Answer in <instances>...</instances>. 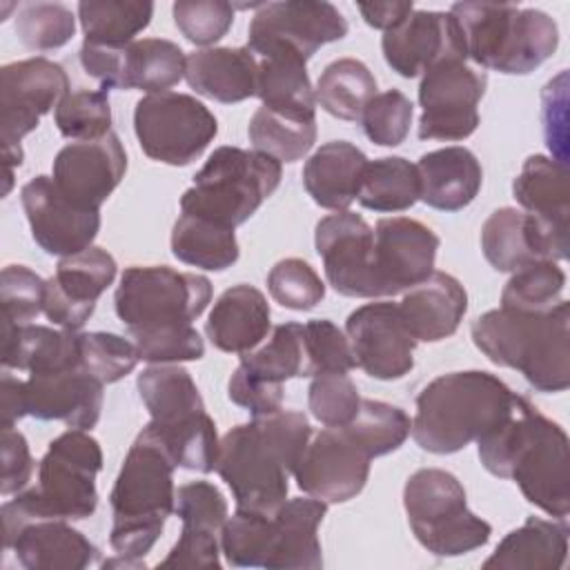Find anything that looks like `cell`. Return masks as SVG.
Listing matches in <instances>:
<instances>
[{
  "label": "cell",
  "instance_id": "cell-1",
  "mask_svg": "<svg viewBox=\"0 0 570 570\" xmlns=\"http://www.w3.org/2000/svg\"><path fill=\"white\" fill-rule=\"evenodd\" d=\"M476 450L490 474L512 479L532 505L554 519H568V436L525 396L517 394L510 414L476 439Z\"/></svg>",
  "mask_w": 570,
  "mask_h": 570
},
{
  "label": "cell",
  "instance_id": "cell-2",
  "mask_svg": "<svg viewBox=\"0 0 570 570\" xmlns=\"http://www.w3.org/2000/svg\"><path fill=\"white\" fill-rule=\"evenodd\" d=\"M309 439L307 416L283 407L234 425L220 439L216 472L232 490L236 510L276 514L287 501V479L294 474Z\"/></svg>",
  "mask_w": 570,
  "mask_h": 570
},
{
  "label": "cell",
  "instance_id": "cell-3",
  "mask_svg": "<svg viewBox=\"0 0 570 570\" xmlns=\"http://www.w3.org/2000/svg\"><path fill=\"white\" fill-rule=\"evenodd\" d=\"M570 305L548 312L497 307L472 321L474 345L499 367H512L537 392H563L570 385Z\"/></svg>",
  "mask_w": 570,
  "mask_h": 570
},
{
  "label": "cell",
  "instance_id": "cell-4",
  "mask_svg": "<svg viewBox=\"0 0 570 570\" xmlns=\"http://www.w3.org/2000/svg\"><path fill=\"white\" fill-rule=\"evenodd\" d=\"M512 392L485 370L441 374L416 396L412 436L432 454H454L501 423L512 405Z\"/></svg>",
  "mask_w": 570,
  "mask_h": 570
},
{
  "label": "cell",
  "instance_id": "cell-5",
  "mask_svg": "<svg viewBox=\"0 0 570 570\" xmlns=\"http://www.w3.org/2000/svg\"><path fill=\"white\" fill-rule=\"evenodd\" d=\"M100 470L102 450L87 430L69 428L58 434L40 459L38 483L0 508L4 548L31 521H82L91 517L98 508L96 474Z\"/></svg>",
  "mask_w": 570,
  "mask_h": 570
},
{
  "label": "cell",
  "instance_id": "cell-6",
  "mask_svg": "<svg viewBox=\"0 0 570 570\" xmlns=\"http://www.w3.org/2000/svg\"><path fill=\"white\" fill-rule=\"evenodd\" d=\"M176 463L163 443L142 428L114 481L109 546L116 554L145 559L176 510Z\"/></svg>",
  "mask_w": 570,
  "mask_h": 570
},
{
  "label": "cell",
  "instance_id": "cell-7",
  "mask_svg": "<svg viewBox=\"0 0 570 570\" xmlns=\"http://www.w3.org/2000/svg\"><path fill=\"white\" fill-rule=\"evenodd\" d=\"M465 58L483 69L525 76L541 67L559 47V27L541 9L497 2H454Z\"/></svg>",
  "mask_w": 570,
  "mask_h": 570
},
{
  "label": "cell",
  "instance_id": "cell-8",
  "mask_svg": "<svg viewBox=\"0 0 570 570\" xmlns=\"http://www.w3.org/2000/svg\"><path fill=\"white\" fill-rule=\"evenodd\" d=\"M136 387L151 416L145 428L163 443L176 468L203 474L216 470V423L205 412L191 374L178 363H156L138 374Z\"/></svg>",
  "mask_w": 570,
  "mask_h": 570
},
{
  "label": "cell",
  "instance_id": "cell-9",
  "mask_svg": "<svg viewBox=\"0 0 570 570\" xmlns=\"http://www.w3.org/2000/svg\"><path fill=\"white\" fill-rule=\"evenodd\" d=\"M281 176L276 158L223 145L212 151L194 185L180 196V212L236 229L278 189Z\"/></svg>",
  "mask_w": 570,
  "mask_h": 570
},
{
  "label": "cell",
  "instance_id": "cell-10",
  "mask_svg": "<svg viewBox=\"0 0 570 570\" xmlns=\"http://www.w3.org/2000/svg\"><path fill=\"white\" fill-rule=\"evenodd\" d=\"M403 505L416 541L434 557H461L490 541L492 525L468 510L461 481L439 468H421L405 481Z\"/></svg>",
  "mask_w": 570,
  "mask_h": 570
},
{
  "label": "cell",
  "instance_id": "cell-11",
  "mask_svg": "<svg viewBox=\"0 0 570 570\" xmlns=\"http://www.w3.org/2000/svg\"><path fill=\"white\" fill-rule=\"evenodd\" d=\"M209 301L212 283L207 276L167 265L127 267L114 294L116 314L129 334L191 325Z\"/></svg>",
  "mask_w": 570,
  "mask_h": 570
},
{
  "label": "cell",
  "instance_id": "cell-12",
  "mask_svg": "<svg viewBox=\"0 0 570 570\" xmlns=\"http://www.w3.org/2000/svg\"><path fill=\"white\" fill-rule=\"evenodd\" d=\"M134 131L140 149L151 160L185 167L200 158L216 138L218 120L198 98L160 91L136 102Z\"/></svg>",
  "mask_w": 570,
  "mask_h": 570
},
{
  "label": "cell",
  "instance_id": "cell-13",
  "mask_svg": "<svg viewBox=\"0 0 570 570\" xmlns=\"http://www.w3.org/2000/svg\"><path fill=\"white\" fill-rule=\"evenodd\" d=\"M488 76L468 65L465 58L450 56L423 71L419 85V138L421 140H465L479 127V102L485 94Z\"/></svg>",
  "mask_w": 570,
  "mask_h": 570
},
{
  "label": "cell",
  "instance_id": "cell-14",
  "mask_svg": "<svg viewBox=\"0 0 570 570\" xmlns=\"http://www.w3.org/2000/svg\"><path fill=\"white\" fill-rule=\"evenodd\" d=\"M374 454L350 428H325L307 443L296 470V485L325 503H345L361 494Z\"/></svg>",
  "mask_w": 570,
  "mask_h": 570
},
{
  "label": "cell",
  "instance_id": "cell-15",
  "mask_svg": "<svg viewBox=\"0 0 570 570\" xmlns=\"http://www.w3.org/2000/svg\"><path fill=\"white\" fill-rule=\"evenodd\" d=\"M69 94L62 65L36 56L7 62L0 69V138L2 151L22 154L20 140L31 134L40 118Z\"/></svg>",
  "mask_w": 570,
  "mask_h": 570
},
{
  "label": "cell",
  "instance_id": "cell-16",
  "mask_svg": "<svg viewBox=\"0 0 570 570\" xmlns=\"http://www.w3.org/2000/svg\"><path fill=\"white\" fill-rule=\"evenodd\" d=\"M347 20L332 2L283 0L261 4L249 22L247 47L254 53L289 49L309 60L323 45L347 36Z\"/></svg>",
  "mask_w": 570,
  "mask_h": 570
},
{
  "label": "cell",
  "instance_id": "cell-17",
  "mask_svg": "<svg viewBox=\"0 0 570 570\" xmlns=\"http://www.w3.org/2000/svg\"><path fill=\"white\" fill-rule=\"evenodd\" d=\"M314 245L323 258L327 283L350 298H379L374 272V229L350 209L330 214L316 223Z\"/></svg>",
  "mask_w": 570,
  "mask_h": 570
},
{
  "label": "cell",
  "instance_id": "cell-18",
  "mask_svg": "<svg viewBox=\"0 0 570 570\" xmlns=\"http://www.w3.org/2000/svg\"><path fill=\"white\" fill-rule=\"evenodd\" d=\"M345 332L356 365L372 379L396 381L412 372L416 338L407 330L399 303L379 301L356 307Z\"/></svg>",
  "mask_w": 570,
  "mask_h": 570
},
{
  "label": "cell",
  "instance_id": "cell-19",
  "mask_svg": "<svg viewBox=\"0 0 570 570\" xmlns=\"http://www.w3.org/2000/svg\"><path fill=\"white\" fill-rule=\"evenodd\" d=\"M31 236L51 256H73L91 247L100 229V209H82L67 200L51 176H33L20 189Z\"/></svg>",
  "mask_w": 570,
  "mask_h": 570
},
{
  "label": "cell",
  "instance_id": "cell-20",
  "mask_svg": "<svg viewBox=\"0 0 570 570\" xmlns=\"http://www.w3.org/2000/svg\"><path fill=\"white\" fill-rule=\"evenodd\" d=\"M481 249L497 272H517L532 261H566L568 227L550 225L514 207L494 209L481 227Z\"/></svg>",
  "mask_w": 570,
  "mask_h": 570
},
{
  "label": "cell",
  "instance_id": "cell-21",
  "mask_svg": "<svg viewBox=\"0 0 570 570\" xmlns=\"http://www.w3.org/2000/svg\"><path fill=\"white\" fill-rule=\"evenodd\" d=\"M127 171V154L120 138L109 131L98 140L65 145L51 167V178L60 194L82 209L100 205L120 185Z\"/></svg>",
  "mask_w": 570,
  "mask_h": 570
},
{
  "label": "cell",
  "instance_id": "cell-22",
  "mask_svg": "<svg viewBox=\"0 0 570 570\" xmlns=\"http://www.w3.org/2000/svg\"><path fill=\"white\" fill-rule=\"evenodd\" d=\"M116 272V258L96 245L60 258L56 274L47 281L42 314L60 330L78 332L91 318Z\"/></svg>",
  "mask_w": 570,
  "mask_h": 570
},
{
  "label": "cell",
  "instance_id": "cell-23",
  "mask_svg": "<svg viewBox=\"0 0 570 570\" xmlns=\"http://www.w3.org/2000/svg\"><path fill=\"white\" fill-rule=\"evenodd\" d=\"M439 236L407 216L381 218L374 225V272L381 296H394L419 285L434 272Z\"/></svg>",
  "mask_w": 570,
  "mask_h": 570
},
{
  "label": "cell",
  "instance_id": "cell-24",
  "mask_svg": "<svg viewBox=\"0 0 570 570\" xmlns=\"http://www.w3.org/2000/svg\"><path fill=\"white\" fill-rule=\"evenodd\" d=\"M183 532L158 568H220V532L227 521V501L209 481H189L176 490V510Z\"/></svg>",
  "mask_w": 570,
  "mask_h": 570
},
{
  "label": "cell",
  "instance_id": "cell-25",
  "mask_svg": "<svg viewBox=\"0 0 570 570\" xmlns=\"http://www.w3.org/2000/svg\"><path fill=\"white\" fill-rule=\"evenodd\" d=\"M381 49L385 62L401 78L423 76L425 69L450 56L465 58L463 36L450 11H412L383 33Z\"/></svg>",
  "mask_w": 570,
  "mask_h": 570
},
{
  "label": "cell",
  "instance_id": "cell-26",
  "mask_svg": "<svg viewBox=\"0 0 570 570\" xmlns=\"http://www.w3.org/2000/svg\"><path fill=\"white\" fill-rule=\"evenodd\" d=\"M105 383L82 365L29 374L24 381L27 414L38 421H62L67 428L91 430L102 410Z\"/></svg>",
  "mask_w": 570,
  "mask_h": 570
},
{
  "label": "cell",
  "instance_id": "cell-27",
  "mask_svg": "<svg viewBox=\"0 0 570 570\" xmlns=\"http://www.w3.org/2000/svg\"><path fill=\"white\" fill-rule=\"evenodd\" d=\"M327 514V503L314 497L287 499L272 514V541L267 570H321L323 550L318 525Z\"/></svg>",
  "mask_w": 570,
  "mask_h": 570
},
{
  "label": "cell",
  "instance_id": "cell-28",
  "mask_svg": "<svg viewBox=\"0 0 570 570\" xmlns=\"http://www.w3.org/2000/svg\"><path fill=\"white\" fill-rule=\"evenodd\" d=\"M399 309L416 341L436 343L459 330L468 312V292L452 274L432 272L405 292Z\"/></svg>",
  "mask_w": 570,
  "mask_h": 570
},
{
  "label": "cell",
  "instance_id": "cell-29",
  "mask_svg": "<svg viewBox=\"0 0 570 570\" xmlns=\"http://www.w3.org/2000/svg\"><path fill=\"white\" fill-rule=\"evenodd\" d=\"M27 570H85L98 561V548L62 519H38L18 530L7 546Z\"/></svg>",
  "mask_w": 570,
  "mask_h": 570
},
{
  "label": "cell",
  "instance_id": "cell-30",
  "mask_svg": "<svg viewBox=\"0 0 570 570\" xmlns=\"http://www.w3.org/2000/svg\"><path fill=\"white\" fill-rule=\"evenodd\" d=\"M258 58L245 47H212L187 56V85L209 100L232 105L256 96Z\"/></svg>",
  "mask_w": 570,
  "mask_h": 570
},
{
  "label": "cell",
  "instance_id": "cell-31",
  "mask_svg": "<svg viewBox=\"0 0 570 570\" xmlns=\"http://www.w3.org/2000/svg\"><path fill=\"white\" fill-rule=\"evenodd\" d=\"M214 347L229 354H245L258 347L269 332V305L261 289L238 283L225 289L205 323Z\"/></svg>",
  "mask_w": 570,
  "mask_h": 570
},
{
  "label": "cell",
  "instance_id": "cell-32",
  "mask_svg": "<svg viewBox=\"0 0 570 570\" xmlns=\"http://www.w3.org/2000/svg\"><path fill=\"white\" fill-rule=\"evenodd\" d=\"M421 180V200L439 212H459L468 207L483 183L479 158L468 147H443L428 151L416 163Z\"/></svg>",
  "mask_w": 570,
  "mask_h": 570
},
{
  "label": "cell",
  "instance_id": "cell-33",
  "mask_svg": "<svg viewBox=\"0 0 570 570\" xmlns=\"http://www.w3.org/2000/svg\"><path fill=\"white\" fill-rule=\"evenodd\" d=\"M367 156L347 140L321 145L303 167V187L312 200L332 212H345L358 196Z\"/></svg>",
  "mask_w": 570,
  "mask_h": 570
},
{
  "label": "cell",
  "instance_id": "cell-34",
  "mask_svg": "<svg viewBox=\"0 0 570 570\" xmlns=\"http://www.w3.org/2000/svg\"><path fill=\"white\" fill-rule=\"evenodd\" d=\"M80 365V332L47 325L4 323L2 367L29 374Z\"/></svg>",
  "mask_w": 570,
  "mask_h": 570
},
{
  "label": "cell",
  "instance_id": "cell-35",
  "mask_svg": "<svg viewBox=\"0 0 570 570\" xmlns=\"http://www.w3.org/2000/svg\"><path fill=\"white\" fill-rule=\"evenodd\" d=\"M568 519L528 517L525 523L508 532L497 550L483 561L485 570H559L568 557Z\"/></svg>",
  "mask_w": 570,
  "mask_h": 570
},
{
  "label": "cell",
  "instance_id": "cell-36",
  "mask_svg": "<svg viewBox=\"0 0 570 570\" xmlns=\"http://www.w3.org/2000/svg\"><path fill=\"white\" fill-rule=\"evenodd\" d=\"M256 96L261 102L287 116L316 118L314 87L305 69L307 60L289 49H267L256 53Z\"/></svg>",
  "mask_w": 570,
  "mask_h": 570
},
{
  "label": "cell",
  "instance_id": "cell-37",
  "mask_svg": "<svg viewBox=\"0 0 570 570\" xmlns=\"http://www.w3.org/2000/svg\"><path fill=\"white\" fill-rule=\"evenodd\" d=\"M517 203L532 216L568 227L570 218V178L568 165L534 154L528 156L519 176L512 183Z\"/></svg>",
  "mask_w": 570,
  "mask_h": 570
},
{
  "label": "cell",
  "instance_id": "cell-38",
  "mask_svg": "<svg viewBox=\"0 0 570 570\" xmlns=\"http://www.w3.org/2000/svg\"><path fill=\"white\" fill-rule=\"evenodd\" d=\"M171 254L187 265L223 272L238 261V240L234 227L203 216L180 214L171 229Z\"/></svg>",
  "mask_w": 570,
  "mask_h": 570
},
{
  "label": "cell",
  "instance_id": "cell-39",
  "mask_svg": "<svg viewBox=\"0 0 570 570\" xmlns=\"http://www.w3.org/2000/svg\"><path fill=\"white\" fill-rule=\"evenodd\" d=\"M185 51L165 38H142L122 49L120 89L160 94L185 78Z\"/></svg>",
  "mask_w": 570,
  "mask_h": 570
},
{
  "label": "cell",
  "instance_id": "cell-40",
  "mask_svg": "<svg viewBox=\"0 0 570 570\" xmlns=\"http://www.w3.org/2000/svg\"><path fill=\"white\" fill-rule=\"evenodd\" d=\"M254 379L283 387L289 379H305L309 374V361L305 350L303 323H281L272 330V336L261 347L240 354L238 363Z\"/></svg>",
  "mask_w": 570,
  "mask_h": 570
},
{
  "label": "cell",
  "instance_id": "cell-41",
  "mask_svg": "<svg viewBox=\"0 0 570 570\" xmlns=\"http://www.w3.org/2000/svg\"><path fill=\"white\" fill-rule=\"evenodd\" d=\"M356 200L372 212H405L421 200L416 165L401 156L367 160Z\"/></svg>",
  "mask_w": 570,
  "mask_h": 570
},
{
  "label": "cell",
  "instance_id": "cell-42",
  "mask_svg": "<svg viewBox=\"0 0 570 570\" xmlns=\"http://www.w3.org/2000/svg\"><path fill=\"white\" fill-rule=\"evenodd\" d=\"M376 96V78L365 62L338 58L316 80L314 98L334 118L358 120L365 105Z\"/></svg>",
  "mask_w": 570,
  "mask_h": 570
},
{
  "label": "cell",
  "instance_id": "cell-43",
  "mask_svg": "<svg viewBox=\"0 0 570 570\" xmlns=\"http://www.w3.org/2000/svg\"><path fill=\"white\" fill-rule=\"evenodd\" d=\"M154 16L151 2L129 0H82L78 20L85 31V42L105 47H125L149 27Z\"/></svg>",
  "mask_w": 570,
  "mask_h": 570
},
{
  "label": "cell",
  "instance_id": "cell-44",
  "mask_svg": "<svg viewBox=\"0 0 570 570\" xmlns=\"http://www.w3.org/2000/svg\"><path fill=\"white\" fill-rule=\"evenodd\" d=\"M249 142L278 163L301 160L316 142V118H296L261 105L247 127Z\"/></svg>",
  "mask_w": 570,
  "mask_h": 570
},
{
  "label": "cell",
  "instance_id": "cell-45",
  "mask_svg": "<svg viewBox=\"0 0 570 570\" xmlns=\"http://www.w3.org/2000/svg\"><path fill=\"white\" fill-rule=\"evenodd\" d=\"M566 272L554 261H532L517 272L501 292V307L517 312H548L561 301Z\"/></svg>",
  "mask_w": 570,
  "mask_h": 570
},
{
  "label": "cell",
  "instance_id": "cell-46",
  "mask_svg": "<svg viewBox=\"0 0 570 570\" xmlns=\"http://www.w3.org/2000/svg\"><path fill=\"white\" fill-rule=\"evenodd\" d=\"M58 131L71 140H98L111 131V105L102 89L69 91L53 109Z\"/></svg>",
  "mask_w": 570,
  "mask_h": 570
},
{
  "label": "cell",
  "instance_id": "cell-47",
  "mask_svg": "<svg viewBox=\"0 0 570 570\" xmlns=\"http://www.w3.org/2000/svg\"><path fill=\"white\" fill-rule=\"evenodd\" d=\"M272 541V517L236 510L220 532V552L229 566L265 568Z\"/></svg>",
  "mask_w": 570,
  "mask_h": 570
},
{
  "label": "cell",
  "instance_id": "cell-48",
  "mask_svg": "<svg viewBox=\"0 0 570 570\" xmlns=\"http://www.w3.org/2000/svg\"><path fill=\"white\" fill-rule=\"evenodd\" d=\"M347 425L363 439L374 459L399 450L412 432V419L403 407L376 399H361V407Z\"/></svg>",
  "mask_w": 570,
  "mask_h": 570
},
{
  "label": "cell",
  "instance_id": "cell-49",
  "mask_svg": "<svg viewBox=\"0 0 570 570\" xmlns=\"http://www.w3.org/2000/svg\"><path fill=\"white\" fill-rule=\"evenodd\" d=\"M18 40L33 51L65 47L76 33V18L69 7L58 2H29L16 16Z\"/></svg>",
  "mask_w": 570,
  "mask_h": 570
},
{
  "label": "cell",
  "instance_id": "cell-50",
  "mask_svg": "<svg viewBox=\"0 0 570 570\" xmlns=\"http://www.w3.org/2000/svg\"><path fill=\"white\" fill-rule=\"evenodd\" d=\"M138 361L134 341L114 332H80V365L105 385L125 379Z\"/></svg>",
  "mask_w": 570,
  "mask_h": 570
},
{
  "label": "cell",
  "instance_id": "cell-51",
  "mask_svg": "<svg viewBox=\"0 0 570 570\" xmlns=\"http://www.w3.org/2000/svg\"><path fill=\"white\" fill-rule=\"evenodd\" d=\"M272 298L294 312H309L325 298V285L303 258H283L267 274Z\"/></svg>",
  "mask_w": 570,
  "mask_h": 570
},
{
  "label": "cell",
  "instance_id": "cell-52",
  "mask_svg": "<svg viewBox=\"0 0 570 570\" xmlns=\"http://www.w3.org/2000/svg\"><path fill=\"white\" fill-rule=\"evenodd\" d=\"M307 405L312 416L325 428H341L356 416L361 394L347 372H323L312 376Z\"/></svg>",
  "mask_w": 570,
  "mask_h": 570
},
{
  "label": "cell",
  "instance_id": "cell-53",
  "mask_svg": "<svg viewBox=\"0 0 570 570\" xmlns=\"http://www.w3.org/2000/svg\"><path fill=\"white\" fill-rule=\"evenodd\" d=\"M412 116H414L412 100L399 89H387L383 94H376L365 105L358 122L363 127V134L374 145L396 147L410 134Z\"/></svg>",
  "mask_w": 570,
  "mask_h": 570
},
{
  "label": "cell",
  "instance_id": "cell-54",
  "mask_svg": "<svg viewBox=\"0 0 570 570\" xmlns=\"http://www.w3.org/2000/svg\"><path fill=\"white\" fill-rule=\"evenodd\" d=\"M47 281L24 265H7L0 276L2 318L11 325H27L45 312Z\"/></svg>",
  "mask_w": 570,
  "mask_h": 570
},
{
  "label": "cell",
  "instance_id": "cell-55",
  "mask_svg": "<svg viewBox=\"0 0 570 570\" xmlns=\"http://www.w3.org/2000/svg\"><path fill=\"white\" fill-rule=\"evenodd\" d=\"M171 13L178 31L198 47L218 42L234 22V7L225 0H178Z\"/></svg>",
  "mask_w": 570,
  "mask_h": 570
},
{
  "label": "cell",
  "instance_id": "cell-56",
  "mask_svg": "<svg viewBox=\"0 0 570 570\" xmlns=\"http://www.w3.org/2000/svg\"><path fill=\"white\" fill-rule=\"evenodd\" d=\"M303 332L312 376L323 372H350L356 367L350 338L332 321L312 318L303 323Z\"/></svg>",
  "mask_w": 570,
  "mask_h": 570
},
{
  "label": "cell",
  "instance_id": "cell-57",
  "mask_svg": "<svg viewBox=\"0 0 570 570\" xmlns=\"http://www.w3.org/2000/svg\"><path fill=\"white\" fill-rule=\"evenodd\" d=\"M140 361L151 365L156 363H180V361H198L205 354V343L191 325L185 327H163L151 332L129 334Z\"/></svg>",
  "mask_w": 570,
  "mask_h": 570
},
{
  "label": "cell",
  "instance_id": "cell-58",
  "mask_svg": "<svg viewBox=\"0 0 570 570\" xmlns=\"http://www.w3.org/2000/svg\"><path fill=\"white\" fill-rule=\"evenodd\" d=\"M227 396L238 407H245L252 416L272 414V412L281 410V405H283V387L267 385V383L254 379L240 365L229 376Z\"/></svg>",
  "mask_w": 570,
  "mask_h": 570
},
{
  "label": "cell",
  "instance_id": "cell-59",
  "mask_svg": "<svg viewBox=\"0 0 570 570\" xmlns=\"http://www.w3.org/2000/svg\"><path fill=\"white\" fill-rule=\"evenodd\" d=\"M2 479L0 492L2 497L18 494L27 488L33 472V459L29 452V443L22 432L13 428H2Z\"/></svg>",
  "mask_w": 570,
  "mask_h": 570
},
{
  "label": "cell",
  "instance_id": "cell-60",
  "mask_svg": "<svg viewBox=\"0 0 570 570\" xmlns=\"http://www.w3.org/2000/svg\"><path fill=\"white\" fill-rule=\"evenodd\" d=\"M566 78L561 80V87H557V78L550 80L543 89V131L548 149L554 154V160L566 163V109L559 111V105L566 100Z\"/></svg>",
  "mask_w": 570,
  "mask_h": 570
},
{
  "label": "cell",
  "instance_id": "cell-61",
  "mask_svg": "<svg viewBox=\"0 0 570 570\" xmlns=\"http://www.w3.org/2000/svg\"><path fill=\"white\" fill-rule=\"evenodd\" d=\"M358 11L370 27L390 31L414 11V4L412 2H361Z\"/></svg>",
  "mask_w": 570,
  "mask_h": 570
},
{
  "label": "cell",
  "instance_id": "cell-62",
  "mask_svg": "<svg viewBox=\"0 0 570 570\" xmlns=\"http://www.w3.org/2000/svg\"><path fill=\"white\" fill-rule=\"evenodd\" d=\"M0 399H2V428H13L16 421L27 416V399H24V381L2 370L0 379Z\"/></svg>",
  "mask_w": 570,
  "mask_h": 570
},
{
  "label": "cell",
  "instance_id": "cell-63",
  "mask_svg": "<svg viewBox=\"0 0 570 570\" xmlns=\"http://www.w3.org/2000/svg\"><path fill=\"white\" fill-rule=\"evenodd\" d=\"M100 568H145V559H134V557L116 554L114 559L102 561Z\"/></svg>",
  "mask_w": 570,
  "mask_h": 570
}]
</instances>
